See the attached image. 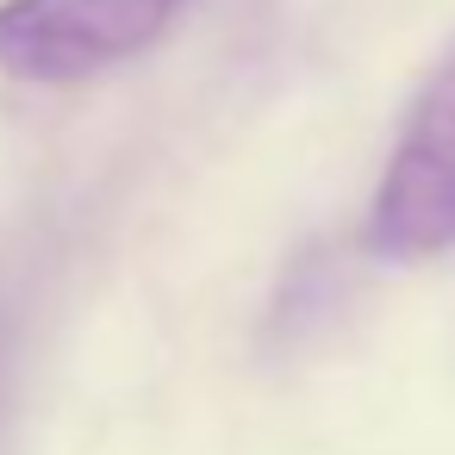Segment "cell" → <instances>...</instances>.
Listing matches in <instances>:
<instances>
[{"label":"cell","mask_w":455,"mask_h":455,"mask_svg":"<svg viewBox=\"0 0 455 455\" xmlns=\"http://www.w3.org/2000/svg\"><path fill=\"white\" fill-rule=\"evenodd\" d=\"M368 250L380 262H430L455 250V57L418 94L393 144L368 206Z\"/></svg>","instance_id":"cell-2"},{"label":"cell","mask_w":455,"mask_h":455,"mask_svg":"<svg viewBox=\"0 0 455 455\" xmlns=\"http://www.w3.org/2000/svg\"><path fill=\"white\" fill-rule=\"evenodd\" d=\"M194 0H0V69L69 88L144 57Z\"/></svg>","instance_id":"cell-1"}]
</instances>
